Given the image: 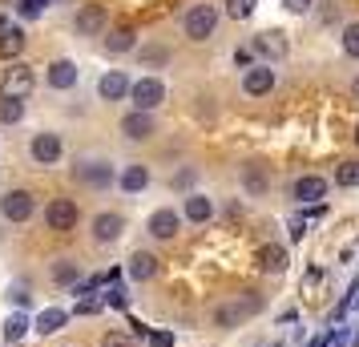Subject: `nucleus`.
<instances>
[{
  "label": "nucleus",
  "mask_w": 359,
  "mask_h": 347,
  "mask_svg": "<svg viewBox=\"0 0 359 347\" xmlns=\"http://www.w3.org/2000/svg\"><path fill=\"white\" fill-rule=\"evenodd\" d=\"M259 307H262V299L246 291V295H238V299H230V303H222V307L214 311V323L230 331V327H238L243 319H250V315L259 311Z\"/></svg>",
  "instance_id": "obj_1"
},
{
  "label": "nucleus",
  "mask_w": 359,
  "mask_h": 347,
  "mask_svg": "<svg viewBox=\"0 0 359 347\" xmlns=\"http://www.w3.org/2000/svg\"><path fill=\"white\" fill-rule=\"evenodd\" d=\"M214 29H218V8L214 4H194L182 17V33L190 41H206V36H214Z\"/></svg>",
  "instance_id": "obj_2"
},
{
  "label": "nucleus",
  "mask_w": 359,
  "mask_h": 347,
  "mask_svg": "<svg viewBox=\"0 0 359 347\" xmlns=\"http://www.w3.org/2000/svg\"><path fill=\"white\" fill-rule=\"evenodd\" d=\"M77 222H81V210H77L73 198H53L49 206H45V226H49L53 234H69Z\"/></svg>",
  "instance_id": "obj_3"
},
{
  "label": "nucleus",
  "mask_w": 359,
  "mask_h": 347,
  "mask_svg": "<svg viewBox=\"0 0 359 347\" xmlns=\"http://www.w3.org/2000/svg\"><path fill=\"white\" fill-rule=\"evenodd\" d=\"M73 174H77V182L93 186V190H105V186H114V182H117L114 165L105 162V158H81V162L73 165Z\"/></svg>",
  "instance_id": "obj_4"
},
{
  "label": "nucleus",
  "mask_w": 359,
  "mask_h": 347,
  "mask_svg": "<svg viewBox=\"0 0 359 347\" xmlns=\"http://www.w3.org/2000/svg\"><path fill=\"white\" fill-rule=\"evenodd\" d=\"M33 89H36V77H33V69L29 65H13V69H4V77H0V97H33Z\"/></svg>",
  "instance_id": "obj_5"
},
{
  "label": "nucleus",
  "mask_w": 359,
  "mask_h": 347,
  "mask_svg": "<svg viewBox=\"0 0 359 347\" xmlns=\"http://www.w3.org/2000/svg\"><path fill=\"white\" fill-rule=\"evenodd\" d=\"M130 101L133 109H142V114H154L158 105L165 101V85L158 81V77H142V81L130 85Z\"/></svg>",
  "instance_id": "obj_6"
},
{
  "label": "nucleus",
  "mask_w": 359,
  "mask_h": 347,
  "mask_svg": "<svg viewBox=\"0 0 359 347\" xmlns=\"http://www.w3.org/2000/svg\"><path fill=\"white\" fill-rule=\"evenodd\" d=\"M29 154H33L36 165H57L61 162V154H65V142H61V133H33V142H29Z\"/></svg>",
  "instance_id": "obj_7"
},
{
  "label": "nucleus",
  "mask_w": 359,
  "mask_h": 347,
  "mask_svg": "<svg viewBox=\"0 0 359 347\" xmlns=\"http://www.w3.org/2000/svg\"><path fill=\"white\" fill-rule=\"evenodd\" d=\"M0 215L8 218V222H29V218L36 215L33 190H8V194L0 198Z\"/></svg>",
  "instance_id": "obj_8"
},
{
  "label": "nucleus",
  "mask_w": 359,
  "mask_h": 347,
  "mask_svg": "<svg viewBox=\"0 0 359 347\" xmlns=\"http://www.w3.org/2000/svg\"><path fill=\"white\" fill-rule=\"evenodd\" d=\"M105 25H109L105 4H81V13H77V20H73L77 36H101L105 33Z\"/></svg>",
  "instance_id": "obj_9"
},
{
  "label": "nucleus",
  "mask_w": 359,
  "mask_h": 347,
  "mask_svg": "<svg viewBox=\"0 0 359 347\" xmlns=\"http://www.w3.org/2000/svg\"><path fill=\"white\" fill-rule=\"evenodd\" d=\"M121 231H126V218L114 215V210H101L93 218V243H101V247H114L117 238H121Z\"/></svg>",
  "instance_id": "obj_10"
},
{
  "label": "nucleus",
  "mask_w": 359,
  "mask_h": 347,
  "mask_svg": "<svg viewBox=\"0 0 359 347\" xmlns=\"http://www.w3.org/2000/svg\"><path fill=\"white\" fill-rule=\"evenodd\" d=\"M154 130H158V121H154V114L130 109V114L121 117V133H126L130 142H146V137H154Z\"/></svg>",
  "instance_id": "obj_11"
},
{
  "label": "nucleus",
  "mask_w": 359,
  "mask_h": 347,
  "mask_svg": "<svg viewBox=\"0 0 359 347\" xmlns=\"http://www.w3.org/2000/svg\"><path fill=\"white\" fill-rule=\"evenodd\" d=\"M243 89L250 93V97H266L271 89H275V69L271 65H250L243 77Z\"/></svg>",
  "instance_id": "obj_12"
},
{
  "label": "nucleus",
  "mask_w": 359,
  "mask_h": 347,
  "mask_svg": "<svg viewBox=\"0 0 359 347\" xmlns=\"http://www.w3.org/2000/svg\"><path fill=\"white\" fill-rule=\"evenodd\" d=\"M178 226H182V215H178V210H170V206H162V210H154V215H149V234H154V238H162V243H170V238L178 234Z\"/></svg>",
  "instance_id": "obj_13"
},
{
  "label": "nucleus",
  "mask_w": 359,
  "mask_h": 347,
  "mask_svg": "<svg viewBox=\"0 0 359 347\" xmlns=\"http://www.w3.org/2000/svg\"><path fill=\"white\" fill-rule=\"evenodd\" d=\"M97 93H101V101H121V97H130V77H126L121 69H109V73L97 81Z\"/></svg>",
  "instance_id": "obj_14"
},
{
  "label": "nucleus",
  "mask_w": 359,
  "mask_h": 347,
  "mask_svg": "<svg viewBox=\"0 0 359 347\" xmlns=\"http://www.w3.org/2000/svg\"><path fill=\"white\" fill-rule=\"evenodd\" d=\"M255 53H262L266 61H283L287 57V36L278 33V29H266V33L255 36Z\"/></svg>",
  "instance_id": "obj_15"
},
{
  "label": "nucleus",
  "mask_w": 359,
  "mask_h": 347,
  "mask_svg": "<svg viewBox=\"0 0 359 347\" xmlns=\"http://www.w3.org/2000/svg\"><path fill=\"white\" fill-rule=\"evenodd\" d=\"M291 194H294L299 202H311V206H315V202L327 198V178H319V174H303V178L294 182Z\"/></svg>",
  "instance_id": "obj_16"
},
{
  "label": "nucleus",
  "mask_w": 359,
  "mask_h": 347,
  "mask_svg": "<svg viewBox=\"0 0 359 347\" xmlns=\"http://www.w3.org/2000/svg\"><path fill=\"white\" fill-rule=\"evenodd\" d=\"M158 254H149V250H137V254H130V279L133 283H149L154 275H158Z\"/></svg>",
  "instance_id": "obj_17"
},
{
  "label": "nucleus",
  "mask_w": 359,
  "mask_h": 347,
  "mask_svg": "<svg viewBox=\"0 0 359 347\" xmlns=\"http://www.w3.org/2000/svg\"><path fill=\"white\" fill-rule=\"evenodd\" d=\"M117 186H121L126 194H142V190L149 186V170H146V165H137V162L126 165V170L117 174Z\"/></svg>",
  "instance_id": "obj_18"
},
{
  "label": "nucleus",
  "mask_w": 359,
  "mask_h": 347,
  "mask_svg": "<svg viewBox=\"0 0 359 347\" xmlns=\"http://www.w3.org/2000/svg\"><path fill=\"white\" fill-rule=\"evenodd\" d=\"M210 215H214V202L206 198V194H186L182 218H190V222H210Z\"/></svg>",
  "instance_id": "obj_19"
},
{
  "label": "nucleus",
  "mask_w": 359,
  "mask_h": 347,
  "mask_svg": "<svg viewBox=\"0 0 359 347\" xmlns=\"http://www.w3.org/2000/svg\"><path fill=\"white\" fill-rule=\"evenodd\" d=\"M259 271H266V275H283V271H287V250L278 247V243H266V247L259 250Z\"/></svg>",
  "instance_id": "obj_20"
},
{
  "label": "nucleus",
  "mask_w": 359,
  "mask_h": 347,
  "mask_svg": "<svg viewBox=\"0 0 359 347\" xmlns=\"http://www.w3.org/2000/svg\"><path fill=\"white\" fill-rule=\"evenodd\" d=\"M65 323H69V311H65V307H45V311L36 315L33 327L41 331V335H57V331L65 327Z\"/></svg>",
  "instance_id": "obj_21"
},
{
  "label": "nucleus",
  "mask_w": 359,
  "mask_h": 347,
  "mask_svg": "<svg viewBox=\"0 0 359 347\" xmlns=\"http://www.w3.org/2000/svg\"><path fill=\"white\" fill-rule=\"evenodd\" d=\"M49 85L53 89H73V85H77V65H73V61H53L49 65Z\"/></svg>",
  "instance_id": "obj_22"
},
{
  "label": "nucleus",
  "mask_w": 359,
  "mask_h": 347,
  "mask_svg": "<svg viewBox=\"0 0 359 347\" xmlns=\"http://www.w3.org/2000/svg\"><path fill=\"white\" fill-rule=\"evenodd\" d=\"M20 53H25V33L20 29H4L0 33V61H13Z\"/></svg>",
  "instance_id": "obj_23"
},
{
  "label": "nucleus",
  "mask_w": 359,
  "mask_h": 347,
  "mask_svg": "<svg viewBox=\"0 0 359 347\" xmlns=\"http://www.w3.org/2000/svg\"><path fill=\"white\" fill-rule=\"evenodd\" d=\"M133 45H137V33H133V29H114V33L105 36V49L114 53V57H121V53H130Z\"/></svg>",
  "instance_id": "obj_24"
},
{
  "label": "nucleus",
  "mask_w": 359,
  "mask_h": 347,
  "mask_svg": "<svg viewBox=\"0 0 359 347\" xmlns=\"http://www.w3.org/2000/svg\"><path fill=\"white\" fill-rule=\"evenodd\" d=\"M53 283H57V287H73V283H81L77 263H73V259H57V263H53Z\"/></svg>",
  "instance_id": "obj_25"
},
{
  "label": "nucleus",
  "mask_w": 359,
  "mask_h": 347,
  "mask_svg": "<svg viewBox=\"0 0 359 347\" xmlns=\"http://www.w3.org/2000/svg\"><path fill=\"white\" fill-rule=\"evenodd\" d=\"M25 117V101L17 97H0V125H17Z\"/></svg>",
  "instance_id": "obj_26"
},
{
  "label": "nucleus",
  "mask_w": 359,
  "mask_h": 347,
  "mask_svg": "<svg viewBox=\"0 0 359 347\" xmlns=\"http://www.w3.org/2000/svg\"><path fill=\"white\" fill-rule=\"evenodd\" d=\"M25 331H29V315H8V319H4V339H8V343H17V339H25Z\"/></svg>",
  "instance_id": "obj_27"
},
{
  "label": "nucleus",
  "mask_w": 359,
  "mask_h": 347,
  "mask_svg": "<svg viewBox=\"0 0 359 347\" xmlns=\"http://www.w3.org/2000/svg\"><path fill=\"white\" fill-rule=\"evenodd\" d=\"M335 186H359V162H339L335 165Z\"/></svg>",
  "instance_id": "obj_28"
},
{
  "label": "nucleus",
  "mask_w": 359,
  "mask_h": 347,
  "mask_svg": "<svg viewBox=\"0 0 359 347\" xmlns=\"http://www.w3.org/2000/svg\"><path fill=\"white\" fill-rule=\"evenodd\" d=\"M243 182H246V190H250V194H262V190H266V174H262L259 165H246V170H243Z\"/></svg>",
  "instance_id": "obj_29"
},
{
  "label": "nucleus",
  "mask_w": 359,
  "mask_h": 347,
  "mask_svg": "<svg viewBox=\"0 0 359 347\" xmlns=\"http://www.w3.org/2000/svg\"><path fill=\"white\" fill-rule=\"evenodd\" d=\"M255 4H259V0H226V17L246 20L250 13H255Z\"/></svg>",
  "instance_id": "obj_30"
},
{
  "label": "nucleus",
  "mask_w": 359,
  "mask_h": 347,
  "mask_svg": "<svg viewBox=\"0 0 359 347\" xmlns=\"http://www.w3.org/2000/svg\"><path fill=\"white\" fill-rule=\"evenodd\" d=\"M343 53H347V57H359V20L343 29Z\"/></svg>",
  "instance_id": "obj_31"
},
{
  "label": "nucleus",
  "mask_w": 359,
  "mask_h": 347,
  "mask_svg": "<svg viewBox=\"0 0 359 347\" xmlns=\"http://www.w3.org/2000/svg\"><path fill=\"white\" fill-rule=\"evenodd\" d=\"M8 299H13L17 307H33V291H29V283H13V287H8Z\"/></svg>",
  "instance_id": "obj_32"
},
{
  "label": "nucleus",
  "mask_w": 359,
  "mask_h": 347,
  "mask_svg": "<svg viewBox=\"0 0 359 347\" xmlns=\"http://www.w3.org/2000/svg\"><path fill=\"white\" fill-rule=\"evenodd\" d=\"M101 347H137V343H133V335H126V331H109L101 339Z\"/></svg>",
  "instance_id": "obj_33"
},
{
  "label": "nucleus",
  "mask_w": 359,
  "mask_h": 347,
  "mask_svg": "<svg viewBox=\"0 0 359 347\" xmlns=\"http://www.w3.org/2000/svg\"><path fill=\"white\" fill-rule=\"evenodd\" d=\"M105 303H109V307H117V311H126V307H130V295H126V287H109Z\"/></svg>",
  "instance_id": "obj_34"
},
{
  "label": "nucleus",
  "mask_w": 359,
  "mask_h": 347,
  "mask_svg": "<svg viewBox=\"0 0 359 347\" xmlns=\"http://www.w3.org/2000/svg\"><path fill=\"white\" fill-rule=\"evenodd\" d=\"M45 13V0H20V17H41Z\"/></svg>",
  "instance_id": "obj_35"
},
{
  "label": "nucleus",
  "mask_w": 359,
  "mask_h": 347,
  "mask_svg": "<svg viewBox=\"0 0 359 347\" xmlns=\"http://www.w3.org/2000/svg\"><path fill=\"white\" fill-rule=\"evenodd\" d=\"M149 343L154 347H174V335H170V331H149Z\"/></svg>",
  "instance_id": "obj_36"
},
{
  "label": "nucleus",
  "mask_w": 359,
  "mask_h": 347,
  "mask_svg": "<svg viewBox=\"0 0 359 347\" xmlns=\"http://www.w3.org/2000/svg\"><path fill=\"white\" fill-rule=\"evenodd\" d=\"M93 311H101V299H81V303H77V315H93Z\"/></svg>",
  "instance_id": "obj_37"
},
{
  "label": "nucleus",
  "mask_w": 359,
  "mask_h": 347,
  "mask_svg": "<svg viewBox=\"0 0 359 347\" xmlns=\"http://www.w3.org/2000/svg\"><path fill=\"white\" fill-rule=\"evenodd\" d=\"M283 4H287L291 13H307V8H311V0H283Z\"/></svg>",
  "instance_id": "obj_38"
},
{
  "label": "nucleus",
  "mask_w": 359,
  "mask_h": 347,
  "mask_svg": "<svg viewBox=\"0 0 359 347\" xmlns=\"http://www.w3.org/2000/svg\"><path fill=\"white\" fill-rule=\"evenodd\" d=\"M194 178H198L194 170H182L178 178H174V186H190V182H194Z\"/></svg>",
  "instance_id": "obj_39"
},
{
  "label": "nucleus",
  "mask_w": 359,
  "mask_h": 347,
  "mask_svg": "<svg viewBox=\"0 0 359 347\" xmlns=\"http://www.w3.org/2000/svg\"><path fill=\"white\" fill-rule=\"evenodd\" d=\"M165 57H170L165 49H146V61H165Z\"/></svg>",
  "instance_id": "obj_40"
},
{
  "label": "nucleus",
  "mask_w": 359,
  "mask_h": 347,
  "mask_svg": "<svg viewBox=\"0 0 359 347\" xmlns=\"http://www.w3.org/2000/svg\"><path fill=\"white\" fill-rule=\"evenodd\" d=\"M327 343H331V331H327V335H319V339H311L307 347H327Z\"/></svg>",
  "instance_id": "obj_41"
},
{
  "label": "nucleus",
  "mask_w": 359,
  "mask_h": 347,
  "mask_svg": "<svg viewBox=\"0 0 359 347\" xmlns=\"http://www.w3.org/2000/svg\"><path fill=\"white\" fill-rule=\"evenodd\" d=\"M4 29H8V17H4V13H0V33H4Z\"/></svg>",
  "instance_id": "obj_42"
},
{
  "label": "nucleus",
  "mask_w": 359,
  "mask_h": 347,
  "mask_svg": "<svg viewBox=\"0 0 359 347\" xmlns=\"http://www.w3.org/2000/svg\"><path fill=\"white\" fill-rule=\"evenodd\" d=\"M351 93H355V97H359V77H355V85H351Z\"/></svg>",
  "instance_id": "obj_43"
},
{
  "label": "nucleus",
  "mask_w": 359,
  "mask_h": 347,
  "mask_svg": "<svg viewBox=\"0 0 359 347\" xmlns=\"http://www.w3.org/2000/svg\"><path fill=\"white\" fill-rule=\"evenodd\" d=\"M355 146H359V125H355Z\"/></svg>",
  "instance_id": "obj_44"
}]
</instances>
